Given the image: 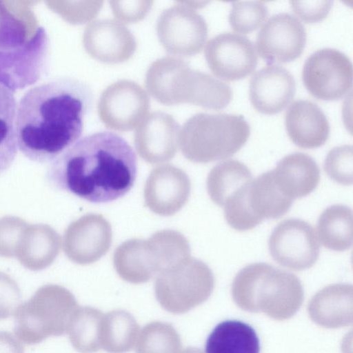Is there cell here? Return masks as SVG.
Masks as SVG:
<instances>
[{"instance_id":"cell-37","label":"cell","mask_w":353,"mask_h":353,"mask_svg":"<svg viewBox=\"0 0 353 353\" xmlns=\"http://www.w3.org/2000/svg\"><path fill=\"white\" fill-rule=\"evenodd\" d=\"M181 353H203L199 349L195 347H188Z\"/></svg>"},{"instance_id":"cell-15","label":"cell","mask_w":353,"mask_h":353,"mask_svg":"<svg viewBox=\"0 0 353 353\" xmlns=\"http://www.w3.org/2000/svg\"><path fill=\"white\" fill-rule=\"evenodd\" d=\"M305 43L306 31L301 21L281 12L272 15L261 28L256 50L268 63H288L301 56Z\"/></svg>"},{"instance_id":"cell-16","label":"cell","mask_w":353,"mask_h":353,"mask_svg":"<svg viewBox=\"0 0 353 353\" xmlns=\"http://www.w3.org/2000/svg\"><path fill=\"white\" fill-rule=\"evenodd\" d=\"M296 92L293 75L285 68L270 64L252 74L249 99L259 112L272 115L281 112L291 102Z\"/></svg>"},{"instance_id":"cell-2","label":"cell","mask_w":353,"mask_h":353,"mask_svg":"<svg viewBox=\"0 0 353 353\" xmlns=\"http://www.w3.org/2000/svg\"><path fill=\"white\" fill-rule=\"evenodd\" d=\"M137 174V157L128 143L115 133L100 132L78 140L53 160L47 178L57 189L101 203L127 194Z\"/></svg>"},{"instance_id":"cell-25","label":"cell","mask_w":353,"mask_h":353,"mask_svg":"<svg viewBox=\"0 0 353 353\" xmlns=\"http://www.w3.org/2000/svg\"><path fill=\"white\" fill-rule=\"evenodd\" d=\"M316 230L319 241L325 248L348 250L352 245V212L347 205L334 204L319 216Z\"/></svg>"},{"instance_id":"cell-8","label":"cell","mask_w":353,"mask_h":353,"mask_svg":"<svg viewBox=\"0 0 353 353\" xmlns=\"http://www.w3.org/2000/svg\"><path fill=\"white\" fill-rule=\"evenodd\" d=\"M214 284L210 268L203 261L188 257L157 276V300L166 311L183 314L205 301Z\"/></svg>"},{"instance_id":"cell-7","label":"cell","mask_w":353,"mask_h":353,"mask_svg":"<svg viewBox=\"0 0 353 353\" xmlns=\"http://www.w3.org/2000/svg\"><path fill=\"white\" fill-rule=\"evenodd\" d=\"M147 86L154 97L162 101L173 85L181 84L179 102H188L203 108L220 110L232 101L233 92L226 83L172 58L154 62L147 74Z\"/></svg>"},{"instance_id":"cell-4","label":"cell","mask_w":353,"mask_h":353,"mask_svg":"<svg viewBox=\"0 0 353 353\" xmlns=\"http://www.w3.org/2000/svg\"><path fill=\"white\" fill-rule=\"evenodd\" d=\"M250 134V125L241 114L199 113L184 124L179 144L188 159L207 163L233 156Z\"/></svg>"},{"instance_id":"cell-32","label":"cell","mask_w":353,"mask_h":353,"mask_svg":"<svg viewBox=\"0 0 353 353\" xmlns=\"http://www.w3.org/2000/svg\"><path fill=\"white\" fill-rule=\"evenodd\" d=\"M323 168L335 183L352 185L353 182V150L351 145L336 146L327 154Z\"/></svg>"},{"instance_id":"cell-35","label":"cell","mask_w":353,"mask_h":353,"mask_svg":"<svg viewBox=\"0 0 353 353\" xmlns=\"http://www.w3.org/2000/svg\"><path fill=\"white\" fill-rule=\"evenodd\" d=\"M115 16L126 22H134L144 18L152 8V1H110Z\"/></svg>"},{"instance_id":"cell-28","label":"cell","mask_w":353,"mask_h":353,"mask_svg":"<svg viewBox=\"0 0 353 353\" xmlns=\"http://www.w3.org/2000/svg\"><path fill=\"white\" fill-rule=\"evenodd\" d=\"M104 314L91 307H78L68 332L72 347L79 353H94L101 348Z\"/></svg>"},{"instance_id":"cell-12","label":"cell","mask_w":353,"mask_h":353,"mask_svg":"<svg viewBox=\"0 0 353 353\" xmlns=\"http://www.w3.org/2000/svg\"><path fill=\"white\" fill-rule=\"evenodd\" d=\"M159 41L170 54L189 57L201 51L208 37L205 19L184 5H176L160 15L157 23Z\"/></svg>"},{"instance_id":"cell-6","label":"cell","mask_w":353,"mask_h":353,"mask_svg":"<svg viewBox=\"0 0 353 353\" xmlns=\"http://www.w3.org/2000/svg\"><path fill=\"white\" fill-rule=\"evenodd\" d=\"M187 239L179 232L163 230L148 240L123 243L114 253L117 272L125 281L139 284L190 256Z\"/></svg>"},{"instance_id":"cell-17","label":"cell","mask_w":353,"mask_h":353,"mask_svg":"<svg viewBox=\"0 0 353 353\" xmlns=\"http://www.w3.org/2000/svg\"><path fill=\"white\" fill-rule=\"evenodd\" d=\"M180 128L170 114L156 112L139 125L134 143L140 156L150 163L159 164L171 159L179 146Z\"/></svg>"},{"instance_id":"cell-26","label":"cell","mask_w":353,"mask_h":353,"mask_svg":"<svg viewBox=\"0 0 353 353\" xmlns=\"http://www.w3.org/2000/svg\"><path fill=\"white\" fill-rule=\"evenodd\" d=\"M252 179L251 171L243 163L225 160L210 171L206 180L207 192L214 203L223 207L235 192Z\"/></svg>"},{"instance_id":"cell-10","label":"cell","mask_w":353,"mask_h":353,"mask_svg":"<svg viewBox=\"0 0 353 353\" xmlns=\"http://www.w3.org/2000/svg\"><path fill=\"white\" fill-rule=\"evenodd\" d=\"M352 64L350 58L334 48H322L305 61L301 72L303 85L314 97L334 101L352 88Z\"/></svg>"},{"instance_id":"cell-34","label":"cell","mask_w":353,"mask_h":353,"mask_svg":"<svg viewBox=\"0 0 353 353\" xmlns=\"http://www.w3.org/2000/svg\"><path fill=\"white\" fill-rule=\"evenodd\" d=\"M20 300V290L15 281L0 274V320L14 314Z\"/></svg>"},{"instance_id":"cell-18","label":"cell","mask_w":353,"mask_h":353,"mask_svg":"<svg viewBox=\"0 0 353 353\" xmlns=\"http://www.w3.org/2000/svg\"><path fill=\"white\" fill-rule=\"evenodd\" d=\"M190 188V179L182 170L172 165L157 168L145 183V205L159 215H172L186 203Z\"/></svg>"},{"instance_id":"cell-13","label":"cell","mask_w":353,"mask_h":353,"mask_svg":"<svg viewBox=\"0 0 353 353\" xmlns=\"http://www.w3.org/2000/svg\"><path fill=\"white\" fill-rule=\"evenodd\" d=\"M205 58L216 77L230 81L246 77L258 63L252 41L234 32H223L212 37L206 43Z\"/></svg>"},{"instance_id":"cell-14","label":"cell","mask_w":353,"mask_h":353,"mask_svg":"<svg viewBox=\"0 0 353 353\" xmlns=\"http://www.w3.org/2000/svg\"><path fill=\"white\" fill-rule=\"evenodd\" d=\"M150 100L137 83L120 80L109 85L101 94L99 115L109 128L128 131L139 125L147 117Z\"/></svg>"},{"instance_id":"cell-36","label":"cell","mask_w":353,"mask_h":353,"mask_svg":"<svg viewBox=\"0 0 353 353\" xmlns=\"http://www.w3.org/2000/svg\"><path fill=\"white\" fill-rule=\"evenodd\" d=\"M0 353H24V348L11 332L0 330Z\"/></svg>"},{"instance_id":"cell-5","label":"cell","mask_w":353,"mask_h":353,"mask_svg":"<svg viewBox=\"0 0 353 353\" xmlns=\"http://www.w3.org/2000/svg\"><path fill=\"white\" fill-rule=\"evenodd\" d=\"M78 307L75 297L65 288L43 286L17 308L14 334L29 345L39 344L51 336L63 335Z\"/></svg>"},{"instance_id":"cell-11","label":"cell","mask_w":353,"mask_h":353,"mask_svg":"<svg viewBox=\"0 0 353 353\" xmlns=\"http://www.w3.org/2000/svg\"><path fill=\"white\" fill-rule=\"evenodd\" d=\"M268 250L279 265L294 271L312 268L318 261L320 245L314 228L300 219L280 222L271 233Z\"/></svg>"},{"instance_id":"cell-24","label":"cell","mask_w":353,"mask_h":353,"mask_svg":"<svg viewBox=\"0 0 353 353\" xmlns=\"http://www.w3.org/2000/svg\"><path fill=\"white\" fill-rule=\"evenodd\" d=\"M205 353H259L260 341L254 329L238 320L219 323L208 336Z\"/></svg>"},{"instance_id":"cell-20","label":"cell","mask_w":353,"mask_h":353,"mask_svg":"<svg viewBox=\"0 0 353 353\" xmlns=\"http://www.w3.org/2000/svg\"><path fill=\"white\" fill-rule=\"evenodd\" d=\"M111 241L112 230L109 222L101 214H88L68 228L65 250L75 262L90 264L107 252Z\"/></svg>"},{"instance_id":"cell-23","label":"cell","mask_w":353,"mask_h":353,"mask_svg":"<svg viewBox=\"0 0 353 353\" xmlns=\"http://www.w3.org/2000/svg\"><path fill=\"white\" fill-rule=\"evenodd\" d=\"M246 198L252 215L259 223L265 219L283 216L293 203V200L279 188L272 171L261 173L252 179L248 187Z\"/></svg>"},{"instance_id":"cell-22","label":"cell","mask_w":353,"mask_h":353,"mask_svg":"<svg viewBox=\"0 0 353 353\" xmlns=\"http://www.w3.org/2000/svg\"><path fill=\"white\" fill-rule=\"evenodd\" d=\"M272 171L280 190L293 201L312 192L320 180L316 161L302 152L284 157Z\"/></svg>"},{"instance_id":"cell-1","label":"cell","mask_w":353,"mask_h":353,"mask_svg":"<svg viewBox=\"0 0 353 353\" xmlns=\"http://www.w3.org/2000/svg\"><path fill=\"white\" fill-rule=\"evenodd\" d=\"M92 101L90 88L71 77L56 79L28 90L17 108L21 153L34 162H52L79 140Z\"/></svg>"},{"instance_id":"cell-31","label":"cell","mask_w":353,"mask_h":353,"mask_svg":"<svg viewBox=\"0 0 353 353\" xmlns=\"http://www.w3.org/2000/svg\"><path fill=\"white\" fill-rule=\"evenodd\" d=\"M267 15L268 8L262 1H236L232 3L228 21L231 28L242 35L259 28Z\"/></svg>"},{"instance_id":"cell-9","label":"cell","mask_w":353,"mask_h":353,"mask_svg":"<svg viewBox=\"0 0 353 353\" xmlns=\"http://www.w3.org/2000/svg\"><path fill=\"white\" fill-rule=\"evenodd\" d=\"M240 304L252 303H299L303 289L293 274L266 263L249 264L235 276L232 288Z\"/></svg>"},{"instance_id":"cell-30","label":"cell","mask_w":353,"mask_h":353,"mask_svg":"<svg viewBox=\"0 0 353 353\" xmlns=\"http://www.w3.org/2000/svg\"><path fill=\"white\" fill-rule=\"evenodd\" d=\"M181 341L172 325L152 321L145 325L137 338V353H181Z\"/></svg>"},{"instance_id":"cell-33","label":"cell","mask_w":353,"mask_h":353,"mask_svg":"<svg viewBox=\"0 0 353 353\" xmlns=\"http://www.w3.org/2000/svg\"><path fill=\"white\" fill-rule=\"evenodd\" d=\"M292 9L296 15L305 23H318L325 19L332 8V1H290Z\"/></svg>"},{"instance_id":"cell-29","label":"cell","mask_w":353,"mask_h":353,"mask_svg":"<svg viewBox=\"0 0 353 353\" xmlns=\"http://www.w3.org/2000/svg\"><path fill=\"white\" fill-rule=\"evenodd\" d=\"M14 92L0 83V175L12 164L18 152Z\"/></svg>"},{"instance_id":"cell-19","label":"cell","mask_w":353,"mask_h":353,"mask_svg":"<svg viewBox=\"0 0 353 353\" xmlns=\"http://www.w3.org/2000/svg\"><path fill=\"white\" fill-rule=\"evenodd\" d=\"M83 45L95 59L106 63L128 60L137 47L135 39L120 21L99 19L90 23L85 30Z\"/></svg>"},{"instance_id":"cell-3","label":"cell","mask_w":353,"mask_h":353,"mask_svg":"<svg viewBox=\"0 0 353 353\" xmlns=\"http://www.w3.org/2000/svg\"><path fill=\"white\" fill-rule=\"evenodd\" d=\"M48 52V34L28 7L0 1V83L13 92L35 83Z\"/></svg>"},{"instance_id":"cell-27","label":"cell","mask_w":353,"mask_h":353,"mask_svg":"<svg viewBox=\"0 0 353 353\" xmlns=\"http://www.w3.org/2000/svg\"><path fill=\"white\" fill-rule=\"evenodd\" d=\"M139 331V325L130 313L110 311L103 316L101 348L108 353H125L135 345Z\"/></svg>"},{"instance_id":"cell-21","label":"cell","mask_w":353,"mask_h":353,"mask_svg":"<svg viewBox=\"0 0 353 353\" xmlns=\"http://www.w3.org/2000/svg\"><path fill=\"white\" fill-rule=\"evenodd\" d=\"M284 124L290 140L302 148H319L326 143L330 135L325 114L308 100L299 99L292 103L285 111Z\"/></svg>"}]
</instances>
